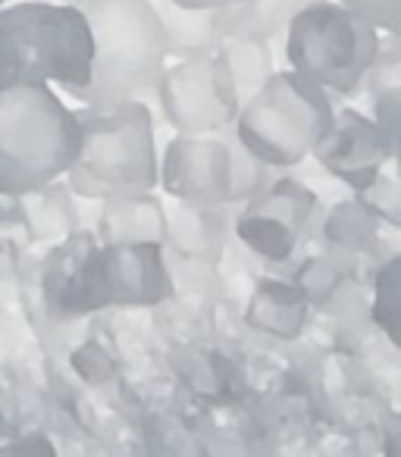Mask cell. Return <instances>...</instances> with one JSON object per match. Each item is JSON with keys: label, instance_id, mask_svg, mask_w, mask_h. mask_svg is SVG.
Wrapping results in <instances>:
<instances>
[{"label": "cell", "instance_id": "4fadbf2b", "mask_svg": "<svg viewBox=\"0 0 401 457\" xmlns=\"http://www.w3.org/2000/svg\"><path fill=\"white\" fill-rule=\"evenodd\" d=\"M226 204H188L179 201L176 213L166 216V242L179 257L201 263H217L226 248Z\"/></svg>", "mask_w": 401, "mask_h": 457}, {"label": "cell", "instance_id": "7a4b0ae2", "mask_svg": "<svg viewBox=\"0 0 401 457\" xmlns=\"http://www.w3.org/2000/svg\"><path fill=\"white\" fill-rule=\"evenodd\" d=\"M91 29V76L79 104L154 101L170 41L151 0H76Z\"/></svg>", "mask_w": 401, "mask_h": 457}, {"label": "cell", "instance_id": "277c9868", "mask_svg": "<svg viewBox=\"0 0 401 457\" xmlns=\"http://www.w3.org/2000/svg\"><path fill=\"white\" fill-rule=\"evenodd\" d=\"M79 154V120L45 82H0V195L57 182Z\"/></svg>", "mask_w": 401, "mask_h": 457}, {"label": "cell", "instance_id": "52a82bcc", "mask_svg": "<svg viewBox=\"0 0 401 457\" xmlns=\"http://www.w3.org/2000/svg\"><path fill=\"white\" fill-rule=\"evenodd\" d=\"M288 70L326 95L351 97L380 54V29L338 0H307L286 26Z\"/></svg>", "mask_w": 401, "mask_h": 457}, {"label": "cell", "instance_id": "ffe728a7", "mask_svg": "<svg viewBox=\"0 0 401 457\" xmlns=\"http://www.w3.org/2000/svg\"><path fill=\"white\" fill-rule=\"evenodd\" d=\"M342 7L355 10L357 16L376 26L386 35H398L401 29V0H338Z\"/></svg>", "mask_w": 401, "mask_h": 457}, {"label": "cell", "instance_id": "6da1fadb", "mask_svg": "<svg viewBox=\"0 0 401 457\" xmlns=\"http://www.w3.org/2000/svg\"><path fill=\"white\" fill-rule=\"evenodd\" d=\"M172 295L163 245H104L95 232H72L45 263V304L54 320L88 317L104 307H154Z\"/></svg>", "mask_w": 401, "mask_h": 457}, {"label": "cell", "instance_id": "9a60e30c", "mask_svg": "<svg viewBox=\"0 0 401 457\" xmlns=\"http://www.w3.org/2000/svg\"><path fill=\"white\" fill-rule=\"evenodd\" d=\"M307 0H242L226 7V38H261L273 41L286 32L288 20L305 7Z\"/></svg>", "mask_w": 401, "mask_h": 457}, {"label": "cell", "instance_id": "8992f818", "mask_svg": "<svg viewBox=\"0 0 401 457\" xmlns=\"http://www.w3.org/2000/svg\"><path fill=\"white\" fill-rule=\"evenodd\" d=\"M332 95L292 70H276L238 104L236 138L270 170H288L311 157L332 122Z\"/></svg>", "mask_w": 401, "mask_h": 457}, {"label": "cell", "instance_id": "9c48e42d", "mask_svg": "<svg viewBox=\"0 0 401 457\" xmlns=\"http://www.w3.org/2000/svg\"><path fill=\"white\" fill-rule=\"evenodd\" d=\"M157 185H163L176 201L230 207L232 154L223 129L195 135L176 132L157 157Z\"/></svg>", "mask_w": 401, "mask_h": 457}, {"label": "cell", "instance_id": "8fae6325", "mask_svg": "<svg viewBox=\"0 0 401 457\" xmlns=\"http://www.w3.org/2000/svg\"><path fill=\"white\" fill-rule=\"evenodd\" d=\"M395 151L398 145L376 126L373 116L342 107L332 110L330 129L313 145L311 157H317V163L336 179H342L348 188L361 191L392 163Z\"/></svg>", "mask_w": 401, "mask_h": 457}, {"label": "cell", "instance_id": "cb8c5ba5", "mask_svg": "<svg viewBox=\"0 0 401 457\" xmlns=\"http://www.w3.org/2000/svg\"><path fill=\"white\" fill-rule=\"evenodd\" d=\"M66 4H76V0H66Z\"/></svg>", "mask_w": 401, "mask_h": 457}, {"label": "cell", "instance_id": "44dd1931", "mask_svg": "<svg viewBox=\"0 0 401 457\" xmlns=\"http://www.w3.org/2000/svg\"><path fill=\"white\" fill-rule=\"evenodd\" d=\"M370 210H373L380 220H388V222H398V188H395V179H382V172L367 185V188L355 191Z\"/></svg>", "mask_w": 401, "mask_h": 457}, {"label": "cell", "instance_id": "7402d4cb", "mask_svg": "<svg viewBox=\"0 0 401 457\" xmlns=\"http://www.w3.org/2000/svg\"><path fill=\"white\" fill-rule=\"evenodd\" d=\"M185 10H220V7H236L242 0H172Z\"/></svg>", "mask_w": 401, "mask_h": 457}, {"label": "cell", "instance_id": "5bb4252c", "mask_svg": "<svg viewBox=\"0 0 401 457\" xmlns=\"http://www.w3.org/2000/svg\"><path fill=\"white\" fill-rule=\"evenodd\" d=\"M170 41V57L211 54L226 41V7L220 10H185L172 0L154 4Z\"/></svg>", "mask_w": 401, "mask_h": 457}, {"label": "cell", "instance_id": "7c38bea8", "mask_svg": "<svg viewBox=\"0 0 401 457\" xmlns=\"http://www.w3.org/2000/svg\"><path fill=\"white\" fill-rule=\"evenodd\" d=\"M97 242L120 245V242H166V210L154 191L138 195H120L101 201V216L95 228Z\"/></svg>", "mask_w": 401, "mask_h": 457}, {"label": "cell", "instance_id": "3957f363", "mask_svg": "<svg viewBox=\"0 0 401 457\" xmlns=\"http://www.w3.org/2000/svg\"><path fill=\"white\" fill-rule=\"evenodd\" d=\"M79 154L63 172L72 195L107 201L157 188V138L145 101L85 104L76 110Z\"/></svg>", "mask_w": 401, "mask_h": 457}, {"label": "cell", "instance_id": "603a6c76", "mask_svg": "<svg viewBox=\"0 0 401 457\" xmlns=\"http://www.w3.org/2000/svg\"><path fill=\"white\" fill-rule=\"evenodd\" d=\"M4 4H7V0H0V7H4Z\"/></svg>", "mask_w": 401, "mask_h": 457}, {"label": "cell", "instance_id": "2e32d148", "mask_svg": "<svg viewBox=\"0 0 401 457\" xmlns=\"http://www.w3.org/2000/svg\"><path fill=\"white\" fill-rule=\"evenodd\" d=\"M220 54L226 57V66L232 72V85L238 91V101L255 95L263 82L276 72L273 54H270V41L261 38H226L220 45Z\"/></svg>", "mask_w": 401, "mask_h": 457}, {"label": "cell", "instance_id": "e0dca14e", "mask_svg": "<svg viewBox=\"0 0 401 457\" xmlns=\"http://www.w3.org/2000/svg\"><path fill=\"white\" fill-rule=\"evenodd\" d=\"M376 226H380V216L361 197H355V201L338 204L330 213V220H326V238L332 245H338V248H361V245H367L373 238Z\"/></svg>", "mask_w": 401, "mask_h": 457}, {"label": "cell", "instance_id": "5b68a950", "mask_svg": "<svg viewBox=\"0 0 401 457\" xmlns=\"http://www.w3.org/2000/svg\"><path fill=\"white\" fill-rule=\"evenodd\" d=\"M91 29L76 4L22 0L0 7V82L60 85L66 95L91 76Z\"/></svg>", "mask_w": 401, "mask_h": 457}, {"label": "cell", "instance_id": "30bf717a", "mask_svg": "<svg viewBox=\"0 0 401 457\" xmlns=\"http://www.w3.org/2000/svg\"><path fill=\"white\" fill-rule=\"evenodd\" d=\"M236 232L251 251L270 261H286L295 251L301 228L313 216L317 197L295 179L270 176L251 197H245Z\"/></svg>", "mask_w": 401, "mask_h": 457}, {"label": "cell", "instance_id": "d6986e66", "mask_svg": "<svg viewBox=\"0 0 401 457\" xmlns=\"http://www.w3.org/2000/svg\"><path fill=\"white\" fill-rule=\"evenodd\" d=\"M398 279H401V263H398V257H392V261L380 270V276H376V298H373V320L388 332L392 342H398V329H401Z\"/></svg>", "mask_w": 401, "mask_h": 457}, {"label": "cell", "instance_id": "ba28073f", "mask_svg": "<svg viewBox=\"0 0 401 457\" xmlns=\"http://www.w3.org/2000/svg\"><path fill=\"white\" fill-rule=\"evenodd\" d=\"M154 104L176 132H217L232 126L238 113V91L226 57L217 51L179 57L166 63L154 88Z\"/></svg>", "mask_w": 401, "mask_h": 457}, {"label": "cell", "instance_id": "ac0fdd59", "mask_svg": "<svg viewBox=\"0 0 401 457\" xmlns=\"http://www.w3.org/2000/svg\"><path fill=\"white\" fill-rule=\"evenodd\" d=\"M223 135L232 154V185H230V207H232V204H242L245 197L255 195V191L273 176V170H270L263 160H257L255 154L236 138L232 126H223Z\"/></svg>", "mask_w": 401, "mask_h": 457}]
</instances>
